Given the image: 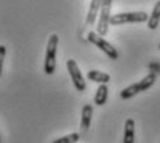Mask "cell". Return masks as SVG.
<instances>
[{
  "instance_id": "cell-1",
  "label": "cell",
  "mask_w": 160,
  "mask_h": 143,
  "mask_svg": "<svg viewBox=\"0 0 160 143\" xmlns=\"http://www.w3.org/2000/svg\"><path fill=\"white\" fill-rule=\"evenodd\" d=\"M155 83H156V73L151 72L149 74H146L141 81L135 83V84H132V85H128L127 88L123 89V91L120 92V98L130 99V98H132V96H135L137 94H139V92L149 89Z\"/></svg>"
},
{
  "instance_id": "cell-7",
  "label": "cell",
  "mask_w": 160,
  "mask_h": 143,
  "mask_svg": "<svg viewBox=\"0 0 160 143\" xmlns=\"http://www.w3.org/2000/svg\"><path fill=\"white\" fill-rule=\"evenodd\" d=\"M101 4H102V0H91L87 17H86V24L87 25H94L95 24L97 17L99 15V11H101Z\"/></svg>"
},
{
  "instance_id": "cell-11",
  "label": "cell",
  "mask_w": 160,
  "mask_h": 143,
  "mask_svg": "<svg viewBox=\"0 0 160 143\" xmlns=\"http://www.w3.org/2000/svg\"><path fill=\"white\" fill-rule=\"evenodd\" d=\"M159 22H160V2H158L155 4V7L152 10V14L149 15L148 28L151 29V31H155V29L159 26Z\"/></svg>"
},
{
  "instance_id": "cell-2",
  "label": "cell",
  "mask_w": 160,
  "mask_h": 143,
  "mask_svg": "<svg viewBox=\"0 0 160 143\" xmlns=\"http://www.w3.org/2000/svg\"><path fill=\"white\" fill-rule=\"evenodd\" d=\"M58 35H50L47 47H46V59H44V73L48 76L54 74L55 62H57V47H58Z\"/></svg>"
},
{
  "instance_id": "cell-10",
  "label": "cell",
  "mask_w": 160,
  "mask_h": 143,
  "mask_svg": "<svg viewBox=\"0 0 160 143\" xmlns=\"http://www.w3.org/2000/svg\"><path fill=\"white\" fill-rule=\"evenodd\" d=\"M108 87L106 84H101L95 91V96H94V103L97 106H104L108 101Z\"/></svg>"
},
{
  "instance_id": "cell-4",
  "label": "cell",
  "mask_w": 160,
  "mask_h": 143,
  "mask_svg": "<svg viewBox=\"0 0 160 143\" xmlns=\"http://www.w3.org/2000/svg\"><path fill=\"white\" fill-rule=\"evenodd\" d=\"M111 8H112V0H102L101 11H99V19L97 24V33L104 37L108 35L109 25H111Z\"/></svg>"
},
{
  "instance_id": "cell-12",
  "label": "cell",
  "mask_w": 160,
  "mask_h": 143,
  "mask_svg": "<svg viewBox=\"0 0 160 143\" xmlns=\"http://www.w3.org/2000/svg\"><path fill=\"white\" fill-rule=\"evenodd\" d=\"M87 79L95 83H101V84H106L111 80V76L105 72H99V70H90L87 73Z\"/></svg>"
},
{
  "instance_id": "cell-16",
  "label": "cell",
  "mask_w": 160,
  "mask_h": 143,
  "mask_svg": "<svg viewBox=\"0 0 160 143\" xmlns=\"http://www.w3.org/2000/svg\"><path fill=\"white\" fill-rule=\"evenodd\" d=\"M0 142H2V139H0Z\"/></svg>"
},
{
  "instance_id": "cell-6",
  "label": "cell",
  "mask_w": 160,
  "mask_h": 143,
  "mask_svg": "<svg viewBox=\"0 0 160 143\" xmlns=\"http://www.w3.org/2000/svg\"><path fill=\"white\" fill-rule=\"evenodd\" d=\"M66 68H68V72H69V74H71V79H72V83H73V85H75V88L78 89V91L83 92L86 89V80L83 77L82 72H80L79 65L76 64V61H73V59H68V61H66Z\"/></svg>"
},
{
  "instance_id": "cell-14",
  "label": "cell",
  "mask_w": 160,
  "mask_h": 143,
  "mask_svg": "<svg viewBox=\"0 0 160 143\" xmlns=\"http://www.w3.org/2000/svg\"><path fill=\"white\" fill-rule=\"evenodd\" d=\"M7 54V50L4 45H0V77H2V72H3V64H4V58Z\"/></svg>"
},
{
  "instance_id": "cell-8",
  "label": "cell",
  "mask_w": 160,
  "mask_h": 143,
  "mask_svg": "<svg viewBox=\"0 0 160 143\" xmlns=\"http://www.w3.org/2000/svg\"><path fill=\"white\" fill-rule=\"evenodd\" d=\"M134 141H135V121L132 118H127L124 124L123 143H134Z\"/></svg>"
},
{
  "instance_id": "cell-3",
  "label": "cell",
  "mask_w": 160,
  "mask_h": 143,
  "mask_svg": "<svg viewBox=\"0 0 160 143\" xmlns=\"http://www.w3.org/2000/svg\"><path fill=\"white\" fill-rule=\"evenodd\" d=\"M149 15L144 11L137 12H122L111 17V25H123V24H139L148 21Z\"/></svg>"
},
{
  "instance_id": "cell-15",
  "label": "cell",
  "mask_w": 160,
  "mask_h": 143,
  "mask_svg": "<svg viewBox=\"0 0 160 143\" xmlns=\"http://www.w3.org/2000/svg\"><path fill=\"white\" fill-rule=\"evenodd\" d=\"M159 48H160V44H159Z\"/></svg>"
},
{
  "instance_id": "cell-5",
  "label": "cell",
  "mask_w": 160,
  "mask_h": 143,
  "mask_svg": "<svg viewBox=\"0 0 160 143\" xmlns=\"http://www.w3.org/2000/svg\"><path fill=\"white\" fill-rule=\"evenodd\" d=\"M87 40H88L90 43H91V44L97 45V47L101 50L102 52H105V54L108 55L111 59H118V58H119L118 50L113 47L111 43L106 41V40L102 37L101 35H98L97 32H90L88 36H87Z\"/></svg>"
},
{
  "instance_id": "cell-9",
  "label": "cell",
  "mask_w": 160,
  "mask_h": 143,
  "mask_svg": "<svg viewBox=\"0 0 160 143\" xmlns=\"http://www.w3.org/2000/svg\"><path fill=\"white\" fill-rule=\"evenodd\" d=\"M92 109L91 105H84L82 109V122H80V128L83 131H87L90 128V124H91V118H92Z\"/></svg>"
},
{
  "instance_id": "cell-13",
  "label": "cell",
  "mask_w": 160,
  "mask_h": 143,
  "mask_svg": "<svg viewBox=\"0 0 160 143\" xmlns=\"http://www.w3.org/2000/svg\"><path fill=\"white\" fill-rule=\"evenodd\" d=\"M79 139H80V135L76 134V132H73V134H69L66 136L55 139L52 143H76V142H79Z\"/></svg>"
}]
</instances>
